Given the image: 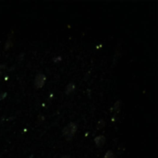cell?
<instances>
[{
	"instance_id": "6da1fadb",
	"label": "cell",
	"mask_w": 158,
	"mask_h": 158,
	"mask_svg": "<svg viewBox=\"0 0 158 158\" xmlns=\"http://www.w3.org/2000/svg\"><path fill=\"white\" fill-rule=\"evenodd\" d=\"M77 129H78L77 123L71 122V123L67 125L64 128V129H63V131H62L63 136H64L68 141L71 140L73 136L75 135V133H76V131H77Z\"/></svg>"
},
{
	"instance_id": "7a4b0ae2",
	"label": "cell",
	"mask_w": 158,
	"mask_h": 158,
	"mask_svg": "<svg viewBox=\"0 0 158 158\" xmlns=\"http://www.w3.org/2000/svg\"><path fill=\"white\" fill-rule=\"evenodd\" d=\"M45 75L43 73H38L36 75V77L34 79V86L36 87L37 89H40L45 85Z\"/></svg>"
},
{
	"instance_id": "3957f363",
	"label": "cell",
	"mask_w": 158,
	"mask_h": 158,
	"mask_svg": "<svg viewBox=\"0 0 158 158\" xmlns=\"http://www.w3.org/2000/svg\"><path fill=\"white\" fill-rule=\"evenodd\" d=\"M94 143H95L97 147H99V148L103 147V146H104V144L105 143V136H103V135L97 136L95 139H94Z\"/></svg>"
},
{
	"instance_id": "277c9868",
	"label": "cell",
	"mask_w": 158,
	"mask_h": 158,
	"mask_svg": "<svg viewBox=\"0 0 158 158\" xmlns=\"http://www.w3.org/2000/svg\"><path fill=\"white\" fill-rule=\"evenodd\" d=\"M74 90H75V85H74V83H72V82H70V83L68 84L66 87V94L71 93L72 92H74Z\"/></svg>"
},
{
	"instance_id": "5b68a950",
	"label": "cell",
	"mask_w": 158,
	"mask_h": 158,
	"mask_svg": "<svg viewBox=\"0 0 158 158\" xmlns=\"http://www.w3.org/2000/svg\"><path fill=\"white\" fill-rule=\"evenodd\" d=\"M12 46V36H9L7 38V41L6 42V45H5V49L7 50L9 48Z\"/></svg>"
},
{
	"instance_id": "8992f818",
	"label": "cell",
	"mask_w": 158,
	"mask_h": 158,
	"mask_svg": "<svg viewBox=\"0 0 158 158\" xmlns=\"http://www.w3.org/2000/svg\"><path fill=\"white\" fill-rule=\"evenodd\" d=\"M120 106H121V101H117L116 104L114 105V110H115V112L117 114L118 112L120 111Z\"/></svg>"
},
{
	"instance_id": "52a82bcc",
	"label": "cell",
	"mask_w": 158,
	"mask_h": 158,
	"mask_svg": "<svg viewBox=\"0 0 158 158\" xmlns=\"http://www.w3.org/2000/svg\"><path fill=\"white\" fill-rule=\"evenodd\" d=\"M104 158H117V157L115 155V153H114L112 151H107L105 155Z\"/></svg>"
},
{
	"instance_id": "ba28073f",
	"label": "cell",
	"mask_w": 158,
	"mask_h": 158,
	"mask_svg": "<svg viewBox=\"0 0 158 158\" xmlns=\"http://www.w3.org/2000/svg\"><path fill=\"white\" fill-rule=\"evenodd\" d=\"M105 121L103 120V119H101L99 122H98V124H97V129H101L102 128H104L105 127Z\"/></svg>"
},
{
	"instance_id": "9c48e42d",
	"label": "cell",
	"mask_w": 158,
	"mask_h": 158,
	"mask_svg": "<svg viewBox=\"0 0 158 158\" xmlns=\"http://www.w3.org/2000/svg\"><path fill=\"white\" fill-rule=\"evenodd\" d=\"M61 158H70L69 155H64V156H62Z\"/></svg>"
}]
</instances>
